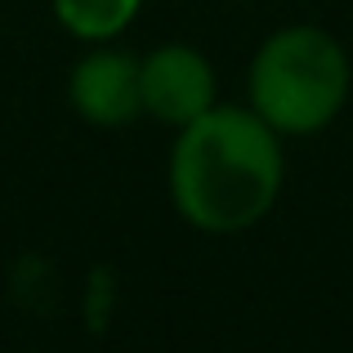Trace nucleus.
Masks as SVG:
<instances>
[{
  "label": "nucleus",
  "mask_w": 353,
  "mask_h": 353,
  "mask_svg": "<svg viewBox=\"0 0 353 353\" xmlns=\"http://www.w3.org/2000/svg\"><path fill=\"white\" fill-rule=\"evenodd\" d=\"M282 188L277 130L259 112L210 108L188 121L170 152V192L188 224L241 233L268 215Z\"/></svg>",
  "instance_id": "f257e3e1"
},
{
  "label": "nucleus",
  "mask_w": 353,
  "mask_h": 353,
  "mask_svg": "<svg viewBox=\"0 0 353 353\" xmlns=\"http://www.w3.org/2000/svg\"><path fill=\"white\" fill-rule=\"evenodd\" d=\"M255 112L277 134H313L331 125L349 99V59L322 27H286L259 45L250 63Z\"/></svg>",
  "instance_id": "f03ea898"
},
{
  "label": "nucleus",
  "mask_w": 353,
  "mask_h": 353,
  "mask_svg": "<svg viewBox=\"0 0 353 353\" xmlns=\"http://www.w3.org/2000/svg\"><path fill=\"white\" fill-rule=\"evenodd\" d=\"M139 85H143V112L170 125H188L215 108V72L188 45H165L148 54L139 63Z\"/></svg>",
  "instance_id": "7ed1b4c3"
},
{
  "label": "nucleus",
  "mask_w": 353,
  "mask_h": 353,
  "mask_svg": "<svg viewBox=\"0 0 353 353\" xmlns=\"http://www.w3.org/2000/svg\"><path fill=\"white\" fill-rule=\"evenodd\" d=\"M72 108L90 125H125L143 112V85H139V63L130 54L99 50L77 63L72 72Z\"/></svg>",
  "instance_id": "20e7f679"
},
{
  "label": "nucleus",
  "mask_w": 353,
  "mask_h": 353,
  "mask_svg": "<svg viewBox=\"0 0 353 353\" xmlns=\"http://www.w3.org/2000/svg\"><path fill=\"white\" fill-rule=\"evenodd\" d=\"M143 0H54V14L81 41H112L139 14Z\"/></svg>",
  "instance_id": "39448f33"
}]
</instances>
